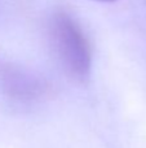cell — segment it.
I'll return each mask as SVG.
<instances>
[{"mask_svg": "<svg viewBox=\"0 0 146 148\" xmlns=\"http://www.w3.org/2000/svg\"><path fill=\"white\" fill-rule=\"evenodd\" d=\"M51 39L64 70L76 82H87L92 72V49L87 35L74 17L58 12L51 21Z\"/></svg>", "mask_w": 146, "mask_h": 148, "instance_id": "1", "label": "cell"}, {"mask_svg": "<svg viewBox=\"0 0 146 148\" xmlns=\"http://www.w3.org/2000/svg\"><path fill=\"white\" fill-rule=\"evenodd\" d=\"M1 83L7 94L20 100L36 99L47 91L44 82L14 68L3 69Z\"/></svg>", "mask_w": 146, "mask_h": 148, "instance_id": "2", "label": "cell"}, {"mask_svg": "<svg viewBox=\"0 0 146 148\" xmlns=\"http://www.w3.org/2000/svg\"><path fill=\"white\" fill-rule=\"evenodd\" d=\"M96 1H103V3H113L115 0H96Z\"/></svg>", "mask_w": 146, "mask_h": 148, "instance_id": "3", "label": "cell"}]
</instances>
